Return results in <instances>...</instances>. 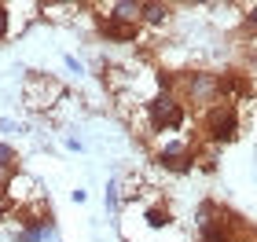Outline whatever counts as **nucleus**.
Here are the masks:
<instances>
[{"label":"nucleus","instance_id":"nucleus-1","mask_svg":"<svg viewBox=\"0 0 257 242\" xmlns=\"http://www.w3.org/2000/svg\"><path fill=\"white\" fill-rule=\"evenodd\" d=\"M239 129H242V121H239V107L235 103H213L209 110H202V140L209 147H228V143H235L239 140Z\"/></svg>","mask_w":257,"mask_h":242},{"label":"nucleus","instance_id":"nucleus-2","mask_svg":"<svg viewBox=\"0 0 257 242\" xmlns=\"http://www.w3.org/2000/svg\"><path fill=\"white\" fill-rule=\"evenodd\" d=\"M184 107H195V110H209L213 103H220V92H217V74L213 70H188L177 77V92H173Z\"/></svg>","mask_w":257,"mask_h":242},{"label":"nucleus","instance_id":"nucleus-3","mask_svg":"<svg viewBox=\"0 0 257 242\" xmlns=\"http://www.w3.org/2000/svg\"><path fill=\"white\" fill-rule=\"evenodd\" d=\"M144 114H147V125H151V136H162V132H177L188 125V107L173 96V92H158L144 103Z\"/></svg>","mask_w":257,"mask_h":242},{"label":"nucleus","instance_id":"nucleus-4","mask_svg":"<svg viewBox=\"0 0 257 242\" xmlns=\"http://www.w3.org/2000/svg\"><path fill=\"white\" fill-rule=\"evenodd\" d=\"M155 161H158L166 172L184 176V172L195 169V143H188V140H166V143L155 151Z\"/></svg>","mask_w":257,"mask_h":242},{"label":"nucleus","instance_id":"nucleus-5","mask_svg":"<svg viewBox=\"0 0 257 242\" xmlns=\"http://www.w3.org/2000/svg\"><path fill=\"white\" fill-rule=\"evenodd\" d=\"M59 235V227H55V216H41V220H26L19 224V231L11 235L15 242H52Z\"/></svg>","mask_w":257,"mask_h":242},{"label":"nucleus","instance_id":"nucleus-6","mask_svg":"<svg viewBox=\"0 0 257 242\" xmlns=\"http://www.w3.org/2000/svg\"><path fill=\"white\" fill-rule=\"evenodd\" d=\"M99 37L110 41V44H133L140 37V26H128V22H114V19H99L96 22Z\"/></svg>","mask_w":257,"mask_h":242},{"label":"nucleus","instance_id":"nucleus-7","mask_svg":"<svg viewBox=\"0 0 257 242\" xmlns=\"http://www.w3.org/2000/svg\"><path fill=\"white\" fill-rule=\"evenodd\" d=\"M140 8H144V0H114V4L107 8L114 22H128V26H140Z\"/></svg>","mask_w":257,"mask_h":242},{"label":"nucleus","instance_id":"nucleus-8","mask_svg":"<svg viewBox=\"0 0 257 242\" xmlns=\"http://www.w3.org/2000/svg\"><path fill=\"white\" fill-rule=\"evenodd\" d=\"M169 19H173L169 4H144L140 8V22H144V26H166Z\"/></svg>","mask_w":257,"mask_h":242},{"label":"nucleus","instance_id":"nucleus-9","mask_svg":"<svg viewBox=\"0 0 257 242\" xmlns=\"http://www.w3.org/2000/svg\"><path fill=\"white\" fill-rule=\"evenodd\" d=\"M217 209H220V205L217 202H198V209H195V227H209V224H213L217 220Z\"/></svg>","mask_w":257,"mask_h":242},{"label":"nucleus","instance_id":"nucleus-10","mask_svg":"<svg viewBox=\"0 0 257 242\" xmlns=\"http://www.w3.org/2000/svg\"><path fill=\"white\" fill-rule=\"evenodd\" d=\"M169 224H173L169 209H162V205H151V209H147V227H151V231H162V227H169Z\"/></svg>","mask_w":257,"mask_h":242},{"label":"nucleus","instance_id":"nucleus-11","mask_svg":"<svg viewBox=\"0 0 257 242\" xmlns=\"http://www.w3.org/2000/svg\"><path fill=\"white\" fill-rule=\"evenodd\" d=\"M0 169H8V172H19V151L11 143L0 140Z\"/></svg>","mask_w":257,"mask_h":242},{"label":"nucleus","instance_id":"nucleus-12","mask_svg":"<svg viewBox=\"0 0 257 242\" xmlns=\"http://www.w3.org/2000/svg\"><path fill=\"white\" fill-rule=\"evenodd\" d=\"M103 205H107L110 213H118V205H121V187H118V180L107 183V191H103Z\"/></svg>","mask_w":257,"mask_h":242},{"label":"nucleus","instance_id":"nucleus-13","mask_svg":"<svg viewBox=\"0 0 257 242\" xmlns=\"http://www.w3.org/2000/svg\"><path fill=\"white\" fill-rule=\"evenodd\" d=\"M19 172H8V169H0V205H4L11 198V183H15Z\"/></svg>","mask_w":257,"mask_h":242},{"label":"nucleus","instance_id":"nucleus-14","mask_svg":"<svg viewBox=\"0 0 257 242\" xmlns=\"http://www.w3.org/2000/svg\"><path fill=\"white\" fill-rule=\"evenodd\" d=\"M8 33H11V11L0 4V41H8Z\"/></svg>","mask_w":257,"mask_h":242},{"label":"nucleus","instance_id":"nucleus-15","mask_svg":"<svg viewBox=\"0 0 257 242\" xmlns=\"http://www.w3.org/2000/svg\"><path fill=\"white\" fill-rule=\"evenodd\" d=\"M63 63H66V70H74L77 77H81V74H85V66H81V63L74 59V55H63Z\"/></svg>","mask_w":257,"mask_h":242},{"label":"nucleus","instance_id":"nucleus-16","mask_svg":"<svg viewBox=\"0 0 257 242\" xmlns=\"http://www.w3.org/2000/svg\"><path fill=\"white\" fill-rule=\"evenodd\" d=\"M246 26H253V30H257V4L246 11Z\"/></svg>","mask_w":257,"mask_h":242},{"label":"nucleus","instance_id":"nucleus-17","mask_svg":"<svg viewBox=\"0 0 257 242\" xmlns=\"http://www.w3.org/2000/svg\"><path fill=\"white\" fill-rule=\"evenodd\" d=\"M70 198H74V202L81 205V202H85V198H88V191H81V187H77V191H70Z\"/></svg>","mask_w":257,"mask_h":242}]
</instances>
